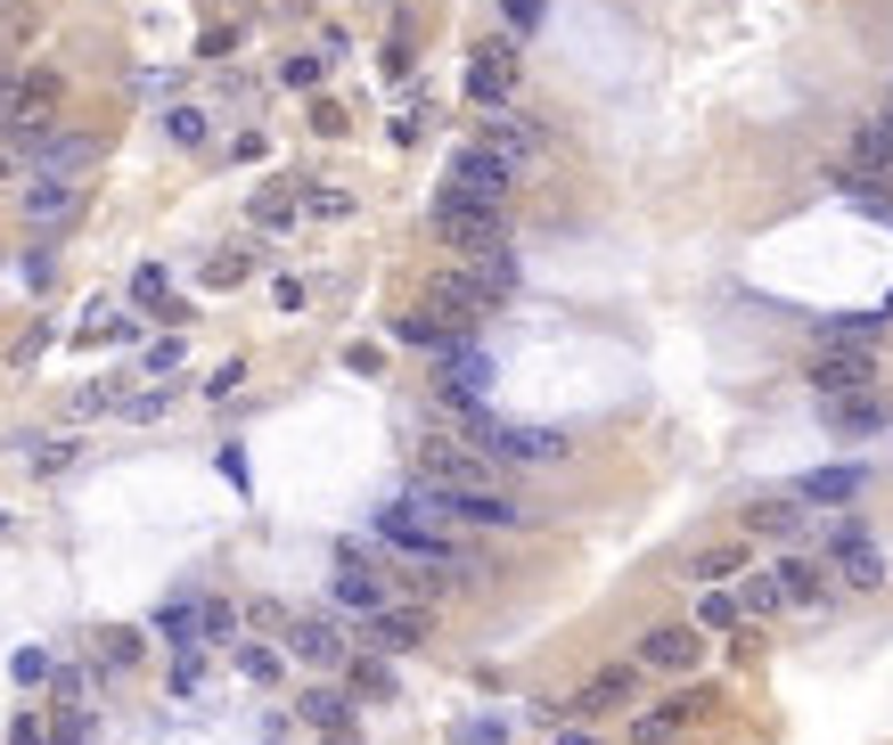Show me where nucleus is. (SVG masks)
Wrapping results in <instances>:
<instances>
[{"label": "nucleus", "instance_id": "nucleus-15", "mask_svg": "<svg viewBox=\"0 0 893 745\" xmlns=\"http://www.w3.org/2000/svg\"><path fill=\"white\" fill-rule=\"evenodd\" d=\"M360 622H369V639H377V647H393V655L426 639V615H402V606H377V615H360Z\"/></svg>", "mask_w": 893, "mask_h": 745}, {"label": "nucleus", "instance_id": "nucleus-11", "mask_svg": "<svg viewBox=\"0 0 893 745\" xmlns=\"http://www.w3.org/2000/svg\"><path fill=\"white\" fill-rule=\"evenodd\" d=\"M484 148L501 156V164H534V156H541V124H525V115H492Z\"/></svg>", "mask_w": 893, "mask_h": 745}, {"label": "nucleus", "instance_id": "nucleus-8", "mask_svg": "<svg viewBox=\"0 0 893 745\" xmlns=\"http://www.w3.org/2000/svg\"><path fill=\"white\" fill-rule=\"evenodd\" d=\"M287 655H296V664H312V672H345V664H353L345 622H329V615H296V622H287Z\"/></svg>", "mask_w": 893, "mask_h": 745}, {"label": "nucleus", "instance_id": "nucleus-18", "mask_svg": "<svg viewBox=\"0 0 893 745\" xmlns=\"http://www.w3.org/2000/svg\"><path fill=\"white\" fill-rule=\"evenodd\" d=\"M631 688H640V672H623V664H615V672H598V680L574 697V713H607V704H631Z\"/></svg>", "mask_w": 893, "mask_h": 745}, {"label": "nucleus", "instance_id": "nucleus-19", "mask_svg": "<svg viewBox=\"0 0 893 745\" xmlns=\"http://www.w3.org/2000/svg\"><path fill=\"white\" fill-rule=\"evenodd\" d=\"M746 525L754 532H803V525H812V508H803V500H754Z\"/></svg>", "mask_w": 893, "mask_h": 745}, {"label": "nucleus", "instance_id": "nucleus-23", "mask_svg": "<svg viewBox=\"0 0 893 745\" xmlns=\"http://www.w3.org/2000/svg\"><path fill=\"white\" fill-rule=\"evenodd\" d=\"M296 713L312 721V730H336V721H345V697H336V688H312V697H304Z\"/></svg>", "mask_w": 893, "mask_h": 745}, {"label": "nucleus", "instance_id": "nucleus-3", "mask_svg": "<svg viewBox=\"0 0 893 745\" xmlns=\"http://www.w3.org/2000/svg\"><path fill=\"white\" fill-rule=\"evenodd\" d=\"M419 483L426 492H476V483H492V459L476 443H419Z\"/></svg>", "mask_w": 893, "mask_h": 745}, {"label": "nucleus", "instance_id": "nucleus-42", "mask_svg": "<svg viewBox=\"0 0 893 745\" xmlns=\"http://www.w3.org/2000/svg\"><path fill=\"white\" fill-rule=\"evenodd\" d=\"M0 9H9V0H0Z\"/></svg>", "mask_w": 893, "mask_h": 745}, {"label": "nucleus", "instance_id": "nucleus-41", "mask_svg": "<svg viewBox=\"0 0 893 745\" xmlns=\"http://www.w3.org/2000/svg\"><path fill=\"white\" fill-rule=\"evenodd\" d=\"M558 745H598V737H582V730H565V737H558Z\"/></svg>", "mask_w": 893, "mask_h": 745}, {"label": "nucleus", "instance_id": "nucleus-38", "mask_svg": "<svg viewBox=\"0 0 893 745\" xmlns=\"http://www.w3.org/2000/svg\"><path fill=\"white\" fill-rule=\"evenodd\" d=\"M9 745H42V713H25V721H9Z\"/></svg>", "mask_w": 893, "mask_h": 745}, {"label": "nucleus", "instance_id": "nucleus-28", "mask_svg": "<svg viewBox=\"0 0 893 745\" xmlns=\"http://www.w3.org/2000/svg\"><path fill=\"white\" fill-rule=\"evenodd\" d=\"M878 419H885V402H845V410H836V426H845V435H869Z\"/></svg>", "mask_w": 893, "mask_h": 745}, {"label": "nucleus", "instance_id": "nucleus-12", "mask_svg": "<svg viewBox=\"0 0 893 745\" xmlns=\"http://www.w3.org/2000/svg\"><path fill=\"white\" fill-rule=\"evenodd\" d=\"M689 721H706V697H673V704H656V713L631 730V745H673Z\"/></svg>", "mask_w": 893, "mask_h": 745}, {"label": "nucleus", "instance_id": "nucleus-14", "mask_svg": "<svg viewBox=\"0 0 893 745\" xmlns=\"http://www.w3.org/2000/svg\"><path fill=\"white\" fill-rule=\"evenodd\" d=\"M508 82H517V58H508V42H484V49H476L468 91H476V99H508Z\"/></svg>", "mask_w": 893, "mask_h": 745}, {"label": "nucleus", "instance_id": "nucleus-16", "mask_svg": "<svg viewBox=\"0 0 893 745\" xmlns=\"http://www.w3.org/2000/svg\"><path fill=\"white\" fill-rule=\"evenodd\" d=\"M779 591H787V606H828V565L787 558V565H779Z\"/></svg>", "mask_w": 893, "mask_h": 745}, {"label": "nucleus", "instance_id": "nucleus-30", "mask_svg": "<svg viewBox=\"0 0 893 745\" xmlns=\"http://www.w3.org/2000/svg\"><path fill=\"white\" fill-rule=\"evenodd\" d=\"M254 221H263V230H279V221H296V205H287L279 188H263V197H254Z\"/></svg>", "mask_w": 893, "mask_h": 745}, {"label": "nucleus", "instance_id": "nucleus-40", "mask_svg": "<svg viewBox=\"0 0 893 745\" xmlns=\"http://www.w3.org/2000/svg\"><path fill=\"white\" fill-rule=\"evenodd\" d=\"M49 745H82V713H66V730L49 737Z\"/></svg>", "mask_w": 893, "mask_h": 745}, {"label": "nucleus", "instance_id": "nucleus-32", "mask_svg": "<svg viewBox=\"0 0 893 745\" xmlns=\"http://www.w3.org/2000/svg\"><path fill=\"white\" fill-rule=\"evenodd\" d=\"M353 688L360 697H393V672L386 664H353Z\"/></svg>", "mask_w": 893, "mask_h": 745}, {"label": "nucleus", "instance_id": "nucleus-25", "mask_svg": "<svg viewBox=\"0 0 893 745\" xmlns=\"http://www.w3.org/2000/svg\"><path fill=\"white\" fill-rule=\"evenodd\" d=\"M230 631H238V615H230L221 598H205V606H197V639H230Z\"/></svg>", "mask_w": 893, "mask_h": 745}, {"label": "nucleus", "instance_id": "nucleus-2", "mask_svg": "<svg viewBox=\"0 0 893 745\" xmlns=\"http://www.w3.org/2000/svg\"><path fill=\"white\" fill-rule=\"evenodd\" d=\"M435 238H443L451 254H492V247H508L501 205H468V197H443V205H435Z\"/></svg>", "mask_w": 893, "mask_h": 745}, {"label": "nucleus", "instance_id": "nucleus-31", "mask_svg": "<svg viewBox=\"0 0 893 745\" xmlns=\"http://www.w3.org/2000/svg\"><path fill=\"white\" fill-rule=\"evenodd\" d=\"M861 541H869L861 516H836V525H828V549H836V558H845V549H861Z\"/></svg>", "mask_w": 893, "mask_h": 745}, {"label": "nucleus", "instance_id": "nucleus-6", "mask_svg": "<svg viewBox=\"0 0 893 745\" xmlns=\"http://www.w3.org/2000/svg\"><path fill=\"white\" fill-rule=\"evenodd\" d=\"M75 205H82L75 172H25V188H16V214H25L33 230H58V221H75Z\"/></svg>", "mask_w": 893, "mask_h": 745}, {"label": "nucleus", "instance_id": "nucleus-36", "mask_svg": "<svg viewBox=\"0 0 893 745\" xmlns=\"http://www.w3.org/2000/svg\"><path fill=\"white\" fill-rule=\"evenodd\" d=\"M697 574H706V582H721V574H737V549H706V558H697Z\"/></svg>", "mask_w": 893, "mask_h": 745}, {"label": "nucleus", "instance_id": "nucleus-13", "mask_svg": "<svg viewBox=\"0 0 893 745\" xmlns=\"http://www.w3.org/2000/svg\"><path fill=\"white\" fill-rule=\"evenodd\" d=\"M852 492H861V467H820V475H803V483H795L803 508H845Z\"/></svg>", "mask_w": 893, "mask_h": 745}, {"label": "nucleus", "instance_id": "nucleus-1", "mask_svg": "<svg viewBox=\"0 0 893 745\" xmlns=\"http://www.w3.org/2000/svg\"><path fill=\"white\" fill-rule=\"evenodd\" d=\"M468 443L492 467H558L565 459V435H549V426H501L492 410H468Z\"/></svg>", "mask_w": 893, "mask_h": 745}, {"label": "nucleus", "instance_id": "nucleus-9", "mask_svg": "<svg viewBox=\"0 0 893 745\" xmlns=\"http://www.w3.org/2000/svg\"><path fill=\"white\" fill-rule=\"evenodd\" d=\"M484 386H492V360L476 353L468 336H451L443 344V402L451 410H484Z\"/></svg>", "mask_w": 893, "mask_h": 745}, {"label": "nucleus", "instance_id": "nucleus-29", "mask_svg": "<svg viewBox=\"0 0 893 745\" xmlns=\"http://www.w3.org/2000/svg\"><path fill=\"white\" fill-rule=\"evenodd\" d=\"M697 622H706V631H730V622H737V598H730V591H713L706 606H697Z\"/></svg>", "mask_w": 893, "mask_h": 745}, {"label": "nucleus", "instance_id": "nucleus-4", "mask_svg": "<svg viewBox=\"0 0 893 745\" xmlns=\"http://www.w3.org/2000/svg\"><path fill=\"white\" fill-rule=\"evenodd\" d=\"M329 606L336 615H377V606H393V582L377 574L369 558H360V541L336 549V582H329Z\"/></svg>", "mask_w": 893, "mask_h": 745}, {"label": "nucleus", "instance_id": "nucleus-17", "mask_svg": "<svg viewBox=\"0 0 893 745\" xmlns=\"http://www.w3.org/2000/svg\"><path fill=\"white\" fill-rule=\"evenodd\" d=\"M852 172H885V181H893V107L852 140Z\"/></svg>", "mask_w": 893, "mask_h": 745}, {"label": "nucleus", "instance_id": "nucleus-27", "mask_svg": "<svg viewBox=\"0 0 893 745\" xmlns=\"http://www.w3.org/2000/svg\"><path fill=\"white\" fill-rule=\"evenodd\" d=\"M451 745H508V721H459Z\"/></svg>", "mask_w": 893, "mask_h": 745}, {"label": "nucleus", "instance_id": "nucleus-24", "mask_svg": "<svg viewBox=\"0 0 893 745\" xmlns=\"http://www.w3.org/2000/svg\"><path fill=\"white\" fill-rule=\"evenodd\" d=\"M820 344H878V320H828Z\"/></svg>", "mask_w": 893, "mask_h": 745}, {"label": "nucleus", "instance_id": "nucleus-37", "mask_svg": "<svg viewBox=\"0 0 893 745\" xmlns=\"http://www.w3.org/2000/svg\"><path fill=\"white\" fill-rule=\"evenodd\" d=\"M320 82V58H287V91H312Z\"/></svg>", "mask_w": 893, "mask_h": 745}, {"label": "nucleus", "instance_id": "nucleus-26", "mask_svg": "<svg viewBox=\"0 0 893 745\" xmlns=\"http://www.w3.org/2000/svg\"><path fill=\"white\" fill-rule=\"evenodd\" d=\"M164 131H173L181 148H205V115L197 107H173V115H164Z\"/></svg>", "mask_w": 893, "mask_h": 745}, {"label": "nucleus", "instance_id": "nucleus-39", "mask_svg": "<svg viewBox=\"0 0 893 745\" xmlns=\"http://www.w3.org/2000/svg\"><path fill=\"white\" fill-rule=\"evenodd\" d=\"M508 25H541V0H508Z\"/></svg>", "mask_w": 893, "mask_h": 745}, {"label": "nucleus", "instance_id": "nucleus-5", "mask_svg": "<svg viewBox=\"0 0 893 745\" xmlns=\"http://www.w3.org/2000/svg\"><path fill=\"white\" fill-rule=\"evenodd\" d=\"M508 181H517V164H501L484 140L476 148H459L451 156V181H443V197H468V205H501L508 197Z\"/></svg>", "mask_w": 893, "mask_h": 745}, {"label": "nucleus", "instance_id": "nucleus-22", "mask_svg": "<svg viewBox=\"0 0 893 745\" xmlns=\"http://www.w3.org/2000/svg\"><path fill=\"white\" fill-rule=\"evenodd\" d=\"M845 582H852V591H885V558H878V549H845Z\"/></svg>", "mask_w": 893, "mask_h": 745}, {"label": "nucleus", "instance_id": "nucleus-10", "mask_svg": "<svg viewBox=\"0 0 893 745\" xmlns=\"http://www.w3.org/2000/svg\"><path fill=\"white\" fill-rule=\"evenodd\" d=\"M697 655H706V631H697V622H664V631L640 639L648 672H697Z\"/></svg>", "mask_w": 893, "mask_h": 745}, {"label": "nucleus", "instance_id": "nucleus-33", "mask_svg": "<svg viewBox=\"0 0 893 745\" xmlns=\"http://www.w3.org/2000/svg\"><path fill=\"white\" fill-rule=\"evenodd\" d=\"M197 680H205V647H181V664H173V688L188 697V688H197Z\"/></svg>", "mask_w": 893, "mask_h": 745}, {"label": "nucleus", "instance_id": "nucleus-35", "mask_svg": "<svg viewBox=\"0 0 893 745\" xmlns=\"http://www.w3.org/2000/svg\"><path fill=\"white\" fill-rule=\"evenodd\" d=\"M25 279H33V287H49V279H58V254L33 247V254H25Z\"/></svg>", "mask_w": 893, "mask_h": 745}, {"label": "nucleus", "instance_id": "nucleus-20", "mask_svg": "<svg viewBox=\"0 0 893 745\" xmlns=\"http://www.w3.org/2000/svg\"><path fill=\"white\" fill-rule=\"evenodd\" d=\"M737 615H779L787 606V591H779V574H737Z\"/></svg>", "mask_w": 893, "mask_h": 745}, {"label": "nucleus", "instance_id": "nucleus-34", "mask_svg": "<svg viewBox=\"0 0 893 745\" xmlns=\"http://www.w3.org/2000/svg\"><path fill=\"white\" fill-rule=\"evenodd\" d=\"M16 680L42 688V680H49V655H42V647H16Z\"/></svg>", "mask_w": 893, "mask_h": 745}, {"label": "nucleus", "instance_id": "nucleus-7", "mask_svg": "<svg viewBox=\"0 0 893 745\" xmlns=\"http://www.w3.org/2000/svg\"><path fill=\"white\" fill-rule=\"evenodd\" d=\"M869 386H878V353L869 344H820L812 393H869Z\"/></svg>", "mask_w": 893, "mask_h": 745}, {"label": "nucleus", "instance_id": "nucleus-21", "mask_svg": "<svg viewBox=\"0 0 893 745\" xmlns=\"http://www.w3.org/2000/svg\"><path fill=\"white\" fill-rule=\"evenodd\" d=\"M238 672L271 688V680H279V672H287V655H279V647H263V639H247V647H238Z\"/></svg>", "mask_w": 893, "mask_h": 745}]
</instances>
